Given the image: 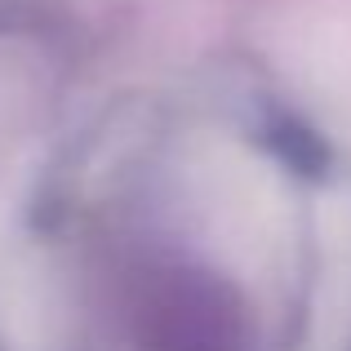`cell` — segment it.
<instances>
[{
  "instance_id": "1",
  "label": "cell",
  "mask_w": 351,
  "mask_h": 351,
  "mask_svg": "<svg viewBox=\"0 0 351 351\" xmlns=\"http://www.w3.org/2000/svg\"><path fill=\"white\" fill-rule=\"evenodd\" d=\"M129 320L143 351H240L245 338L240 302L205 271H152Z\"/></svg>"
}]
</instances>
